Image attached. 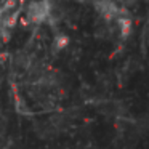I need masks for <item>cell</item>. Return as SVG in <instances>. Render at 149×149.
Segmentation results:
<instances>
[{"instance_id":"6da1fadb","label":"cell","mask_w":149,"mask_h":149,"mask_svg":"<svg viewBox=\"0 0 149 149\" xmlns=\"http://www.w3.org/2000/svg\"><path fill=\"white\" fill-rule=\"evenodd\" d=\"M52 16V3L48 0H31L26 7V18L34 24H42Z\"/></svg>"},{"instance_id":"7a4b0ae2","label":"cell","mask_w":149,"mask_h":149,"mask_svg":"<svg viewBox=\"0 0 149 149\" xmlns=\"http://www.w3.org/2000/svg\"><path fill=\"white\" fill-rule=\"evenodd\" d=\"M95 7H96V10L100 11L104 18H114L119 13L117 7L111 2V0H98L96 3H95Z\"/></svg>"},{"instance_id":"3957f363","label":"cell","mask_w":149,"mask_h":149,"mask_svg":"<svg viewBox=\"0 0 149 149\" xmlns=\"http://www.w3.org/2000/svg\"><path fill=\"white\" fill-rule=\"evenodd\" d=\"M53 42H55V47H56L58 50H63L64 47H68L69 39H68L66 36H63V34H56L55 39H53Z\"/></svg>"}]
</instances>
